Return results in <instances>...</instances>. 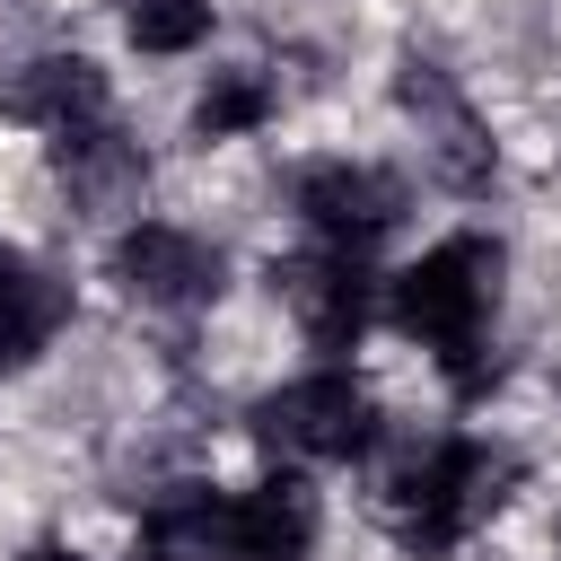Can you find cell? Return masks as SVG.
<instances>
[{
  "instance_id": "1",
  "label": "cell",
  "mask_w": 561,
  "mask_h": 561,
  "mask_svg": "<svg viewBox=\"0 0 561 561\" xmlns=\"http://www.w3.org/2000/svg\"><path fill=\"white\" fill-rule=\"evenodd\" d=\"M491 289H500V245L482 237H447L430 245L421 263L394 272V324L412 342H430L447 359L456 386H482V316H491Z\"/></svg>"
},
{
  "instance_id": "4",
  "label": "cell",
  "mask_w": 561,
  "mask_h": 561,
  "mask_svg": "<svg viewBox=\"0 0 561 561\" xmlns=\"http://www.w3.org/2000/svg\"><path fill=\"white\" fill-rule=\"evenodd\" d=\"M280 298L298 307V324H307L316 351H351L359 324H368V272H359V245H324V254L280 263Z\"/></svg>"
},
{
  "instance_id": "7",
  "label": "cell",
  "mask_w": 561,
  "mask_h": 561,
  "mask_svg": "<svg viewBox=\"0 0 561 561\" xmlns=\"http://www.w3.org/2000/svg\"><path fill=\"white\" fill-rule=\"evenodd\" d=\"M9 114L18 123H44L53 140L61 131H88V123H105V70L79 61V53H44V61H26L9 79Z\"/></svg>"
},
{
  "instance_id": "10",
  "label": "cell",
  "mask_w": 561,
  "mask_h": 561,
  "mask_svg": "<svg viewBox=\"0 0 561 561\" xmlns=\"http://www.w3.org/2000/svg\"><path fill=\"white\" fill-rule=\"evenodd\" d=\"M123 26H131V44H140V53H158V61H167V53H193V44L210 35V0H131V18H123Z\"/></svg>"
},
{
  "instance_id": "2",
  "label": "cell",
  "mask_w": 561,
  "mask_h": 561,
  "mask_svg": "<svg viewBox=\"0 0 561 561\" xmlns=\"http://www.w3.org/2000/svg\"><path fill=\"white\" fill-rule=\"evenodd\" d=\"M254 430H263V447H272V456L342 465V456H359V447H368L377 412H368V386H359V377H342V368H316V377L280 386V394L254 412Z\"/></svg>"
},
{
  "instance_id": "9",
  "label": "cell",
  "mask_w": 561,
  "mask_h": 561,
  "mask_svg": "<svg viewBox=\"0 0 561 561\" xmlns=\"http://www.w3.org/2000/svg\"><path fill=\"white\" fill-rule=\"evenodd\" d=\"M272 114V88L254 79V70H219L210 88H202V105H193V131L202 140H237V131H254Z\"/></svg>"
},
{
  "instance_id": "5",
  "label": "cell",
  "mask_w": 561,
  "mask_h": 561,
  "mask_svg": "<svg viewBox=\"0 0 561 561\" xmlns=\"http://www.w3.org/2000/svg\"><path fill=\"white\" fill-rule=\"evenodd\" d=\"M114 272H123V280H131V298H149V307H193V298H210V289H219V254H210L193 228H167V219L123 228Z\"/></svg>"
},
{
  "instance_id": "6",
  "label": "cell",
  "mask_w": 561,
  "mask_h": 561,
  "mask_svg": "<svg viewBox=\"0 0 561 561\" xmlns=\"http://www.w3.org/2000/svg\"><path fill=\"white\" fill-rule=\"evenodd\" d=\"M307 543H316V491L289 482V473H272V482H254L219 508L228 561H307Z\"/></svg>"
},
{
  "instance_id": "8",
  "label": "cell",
  "mask_w": 561,
  "mask_h": 561,
  "mask_svg": "<svg viewBox=\"0 0 561 561\" xmlns=\"http://www.w3.org/2000/svg\"><path fill=\"white\" fill-rule=\"evenodd\" d=\"M61 324V280L0 245V368H26Z\"/></svg>"
},
{
  "instance_id": "3",
  "label": "cell",
  "mask_w": 561,
  "mask_h": 561,
  "mask_svg": "<svg viewBox=\"0 0 561 561\" xmlns=\"http://www.w3.org/2000/svg\"><path fill=\"white\" fill-rule=\"evenodd\" d=\"M298 219L324 237V245H368L403 219V184L386 167H359V158H324L298 175Z\"/></svg>"
}]
</instances>
